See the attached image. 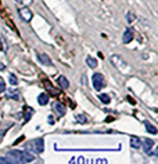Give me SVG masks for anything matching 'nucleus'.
<instances>
[{
  "instance_id": "obj_15",
  "label": "nucleus",
  "mask_w": 158,
  "mask_h": 164,
  "mask_svg": "<svg viewBox=\"0 0 158 164\" xmlns=\"http://www.w3.org/2000/svg\"><path fill=\"white\" fill-rule=\"evenodd\" d=\"M130 146L133 147V149H138L139 147H141V140L136 136H131V138H130Z\"/></svg>"
},
{
  "instance_id": "obj_4",
  "label": "nucleus",
  "mask_w": 158,
  "mask_h": 164,
  "mask_svg": "<svg viewBox=\"0 0 158 164\" xmlns=\"http://www.w3.org/2000/svg\"><path fill=\"white\" fill-rule=\"evenodd\" d=\"M19 14H20V17L26 22L31 21V19H33V13H31V11L27 7H22V9H20L19 10Z\"/></svg>"
},
{
  "instance_id": "obj_21",
  "label": "nucleus",
  "mask_w": 158,
  "mask_h": 164,
  "mask_svg": "<svg viewBox=\"0 0 158 164\" xmlns=\"http://www.w3.org/2000/svg\"><path fill=\"white\" fill-rule=\"evenodd\" d=\"M127 17H128V22H129V23H131L134 20H135V18H136L135 15H134L132 12H129Z\"/></svg>"
},
{
  "instance_id": "obj_6",
  "label": "nucleus",
  "mask_w": 158,
  "mask_h": 164,
  "mask_svg": "<svg viewBox=\"0 0 158 164\" xmlns=\"http://www.w3.org/2000/svg\"><path fill=\"white\" fill-rule=\"evenodd\" d=\"M154 145V140H152V139L150 138H144L143 139V150L148 153L150 150L152 149L153 146Z\"/></svg>"
},
{
  "instance_id": "obj_22",
  "label": "nucleus",
  "mask_w": 158,
  "mask_h": 164,
  "mask_svg": "<svg viewBox=\"0 0 158 164\" xmlns=\"http://www.w3.org/2000/svg\"><path fill=\"white\" fill-rule=\"evenodd\" d=\"M16 1H18L19 3L24 5V6H29L30 4H31L33 0H16Z\"/></svg>"
},
{
  "instance_id": "obj_9",
  "label": "nucleus",
  "mask_w": 158,
  "mask_h": 164,
  "mask_svg": "<svg viewBox=\"0 0 158 164\" xmlns=\"http://www.w3.org/2000/svg\"><path fill=\"white\" fill-rule=\"evenodd\" d=\"M54 108H55V110H56V112L58 113L59 116H63L66 113V108L62 103L56 102L54 104Z\"/></svg>"
},
{
  "instance_id": "obj_8",
  "label": "nucleus",
  "mask_w": 158,
  "mask_h": 164,
  "mask_svg": "<svg viewBox=\"0 0 158 164\" xmlns=\"http://www.w3.org/2000/svg\"><path fill=\"white\" fill-rule=\"evenodd\" d=\"M39 61L41 62L42 65H52V61L50 59V57L47 55L46 54H42L38 56Z\"/></svg>"
},
{
  "instance_id": "obj_10",
  "label": "nucleus",
  "mask_w": 158,
  "mask_h": 164,
  "mask_svg": "<svg viewBox=\"0 0 158 164\" xmlns=\"http://www.w3.org/2000/svg\"><path fill=\"white\" fill-rule=\"evenodd\" d=\"M58 85L63 89H68L69 87V82L68 80L64 77V76H60L58 79Z\"/></svg>"
},
{
  "instance_id": "obj_1",
  "label": "nucleus",
  "mask_w": 158,
  "mask_h": 164,
  "mask_svg": "<svg viewBox=\"0 0 158 164\" xmlns=\"http://www.w3.org/2000/svg\"><path fill=\"white\" fill-rule=\"evenodd\" d=\"M6 160L9 163H29L34 160V156L27 151L13 149L6 154Z\"/></svg>"
},
{
  "instance_id": "obj_12",
  "label": "nucleus",
  "mask_w": 158,
  "mask_h": 164,
  "mask_svg": "<svg viewBox=\"0 0 158 164\" xmlns=\"http://www.w3.org/2000/svg\"><path fill=\"white\" fill-rule=\"evenodd\" d=\"M48 96L45 93H41L40 95L38 96V103L42 105V106H44L48 103Z\"/></svg>"
},
{
  "instance_id": "obj_3",
  "label": "nucleus",
  "mask_w": 158,
  "mask_h": 164,
  "mask_svg": "<svg viewBox=\"0 0 158 164\" xmlns=\"http://www.w3.org/2000/svg\"><path fill=\"white\" fill-rule=\"evenodd\" d=\"M92 85L97 91H101L105 86V78L100 73H95L92 76Z\"/></svg>"
},
{
  "instance_id": "obj_24",
  "label": "nucleus",
  "mask_w": 158,
  "mask_h": 164,
  "mask_svg": "<svg viewBox=\"0 0 158 164\" xmlns=\"http://www.w3.org/2000/svg\"><path fill=\"white\" fill-rule=\"evenodd\" d=\"M49 121H50V125H54V121H52V115H49Z\"/></svg>"
},
{
  "instance_id": "obj_14",
  "label": "nucleus",
  "mask_w": 158,
  "mask_h": 164,
  "mask_svg": "<svg viewBox=\"0 0 158 164\" xmlns=\"http://www.w3.org/2000/svg\"><path fill=\"white\" fill-rule=\"evenodd\" d=\"M45 82H46V83L47 84H48V86H47L46 84H44V86H45V89H47V91H48V92H50L53 96L54 95H57L56 93H58V89H55V87H53V85L51 84V82L50 81H48V80H44Z\"/></svg>"
},
{
  "instance_id": "obj_5",
  "label": "nucleus",
  "mask_w": 158,
  "mask_h": 164,
  "mask_svg": "<svg viewBox=\"0 0 158 164\" xmlns=\"http://www.w3.org/2000/svg\"><path fill=\"white\" fill-rule=\"evenodd\" d=\"M134 38V31L131 28H128L124 32V34L122 36V41L124 44H129Z\"/></svg>"
},
{
  "instance_id": "obj_16",
  "label": "nucleus",
  "mask_w": 158,
  "mask_h": 164,
  "mask_svg": "<svg viewBox=\"0 0 158 164\" xmlns=\"http://www.w3.org/2000/svg\"><path fill=\"white\" fill-rule=\"evenodd\" d=\"M33 110L31 109V107H26L24 108V116H25V121L24 123H27L31 118L33 116Z\"/></svg>"
},
{
  "instance_id": "obj_19",
  "label": "nucleus",
  "mask_w": 158,
  "mask_h": 164,
  "mask_svg": "<svg viewBox=\"0 0 158 164\" xmlns=\"http://www.w3.org/2000/svg\"><path fill=\"white\" fill-rule=\"evenodd\" d=\"M9 81L10 85H17L18 84V78H17V77L14 75V74H10V75H9Z\"/></svg>"
},
{
  "instance_id": "obj_23",
  "label": "nucleus",
  "mask_w": 158,
  "mask_h": 164,
  "mask_svg": "<svg viewBox=\"0 0 158 164\" xmlns=\"http://www.w3.org/2000/svg\"><path fill=\"white\" fill-rule=\"evenodd\" d=\"M5 68H6V67L4 65V64L0 63V70H3V69H5Z\"/></svg>"
},
{
  "instance_id": "obj_2",
  "label": "nucleus",
  "mask_w": 158,
  "mask_h": 164,
  "mask_svg": "<svg viewBox=\"0 0 158 164\" xmlns=\"http://www.w3.org/2000/svg\"><path fill=\"white\" fill-rule=\"evenodd\" d=\"M26 149L34 153L40 154L44 150V142L43 138H37L26 144Z\"/></svg>"
},
{
  "instance_id": "obj_20",
  "label": "nucleus",
  "mask_w": 158,
  "mask_h": 164,
  "mask_svg": "<svg viewBox=\"0 0 158 164\" xmlns=\"http://www.w3.org/2000/svg\"><path fill=\"white\" fill-rule=\"evenodd\" d=\"M6 89V84H5V81L4 79L0 77V93L3 92Z\"/></svg>"
},
{
  "instance_id": "obj_11",
  "label": "nucleus",
  "mask_w": 158,
  "mask_h": 164,
  "mask_svg": "<svg viewBox=\"0 0 158 164\" xmlns=\"http://www.w3.org/2000/svg\"><path fill=\"white\" fill-rule=\"evenodd\" d=\"M86 64L88 65V67H91L92 69L93 68H96L97 67V60L95 58H93V57H91V56H88L87 57V59H86Z\"/></svg>"
},
{
  "instance_id": "obj_7",
  "label": "nucleus",
  "mask_w": 158,
  "mask_h": 164,
  "mask_svg": "<svg viewBox=\"0 0 158 164\" xmlns=\"http://www.w3.org/2000/svg\"><path fill=\"white\" fill-rule=\"evenodd\" d=\"M6 96L7 98H10V99L15 100V101H18L19 100V96H20V92H19L18 89H7V92Z\"/></svg>"
},
{
  "instance_id": "obj_17",
  "label": "nucleus",
  "mask_w": 158,
  "mask_h": 164,
  "mask_svg": "<svg viewBox=\"0 0 158 164\" xmlns=\"http://www.w3.org/2000/svg\"><path fill=\"white\" fill-rule=\"evenodd\" d=\"M98 98L100 99V101L105 103V104H108L110 102V97L106 94V93H102L98 96Z\"/></svg>"
},
{
  "instance_id": "obj_13",
  "label": "nucleus",
  "mask_w": 158,
  "mask_h": 164,
  "mask_svg": "<svg viewBox=\"0 0 158 164\" xmlns=\"http://www.w3.org/2000/svg\"><path fill=\"white\" fill-rule=\"evenodd\" d=\"M144 125H145V128H146V131H147L148 133L153 134V135H155V134L157 133V129H156V127H155V126H154L153 125L150 124L149 122L145 121V122H144Z\"/></svg>"
},
{
  "instance_id": "obj_18",
  "label": "nucleus",
  "mask_w": 158,
  "mask_h": 164,
  "mask_svg": "<svg viewBox=\"0 0 158 164\" xmlns=\"http://www.w3.org/2000/svg\"><path fill=\"white\" fill-rule=\"evenodd\" d=\"M76 120L78 123H80V124L83 125L85 124V123L87 122V119L85 117V115H83V114H79V115L76 116Z\"/></svg>"
}]
</instances>
